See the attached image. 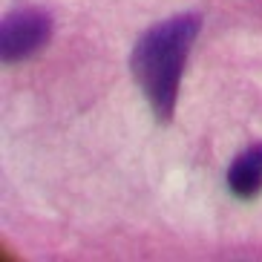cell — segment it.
<instances>
[{"label": "cell", "mask_w": 262, "mask_h": 262, "mask_svg": "<svg viewBox=\"0 0 262 262\" xmlns=\"http://www.w3.org/2000/svg\"><path fill=\"white\" fill-rule=\"evenodd\" d=\"M202 17L199 15H176L162 24L150 26L133 49L130 67L139 81L153 116L162 124L173 121L176 116L179 86L185 72L187 55L193 40L199 38Z\"/></svg>", "instance_id": "6da1fadb"}, {"label": "cell", "mask_w": 262, "mask_h": 262, "mask_svg": "<svg viewBox=\"0 0 262 262\" xmlns=\"http://www.w3.org/2000/svg\"><path fill=\"white\" fill-rule=\"evenodd\" d=\"M52 20L40 9H20L0 26V55L6 63H20L49 43Z\"/></svg>", "instance_id": "7a4b0ae2"}, {"label": "cell", "mask_w": 262, "mask_h": 262, "mask_svg": "<svg viewBox=\"0 0 262 262\" xmlns=\"http://www.w3.org/2000/svg\"><path fill=\"white\" fill-rule=\"evenodd\" d=\"M228 187L236 199H256L262 190V144H251L228 170Z\"/></svg>", "instance_id": "3957f363"}]
</instances>
